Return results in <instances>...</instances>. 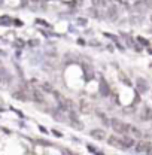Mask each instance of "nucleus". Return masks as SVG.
Returning <instances> with one entry per match:
<instances>
[{
    "label": "nucleus",
    "instance_id": "1a4fd4ad",
    "mask_svg": "<svg viewBox=\"0 0 152 155\" xmlns=\"http://www.w3.org/2000/svg\"><path fill=\"white\" fill-rule=\"evenodd\" d=\"M91 2H93V5H95V6H97V5H100V3H101V0H91Z\"/></svg>",
    "mask_w": 152,
    "mask_h": 155
},
{
    "label": "nucleus",
    "instance_id": "7ed1b4c3",
    "mask_svg": "<svg viewBox=\"0 0 152 155\" xmlns=\"http://www.w3.org/2000/svg\"><path fill=\"white\" fill-rule=\"evenodd\" d=\"M148 148H149V143H148V142H140V143L137 145V152H139V154H142V152L146 154V152H148Z\"/></svg>",
    "mask_w": 152,
    "mask_h": 155
},
{
    "label": "nucleus",
    "instance_id": "39448f33",
    "mask_svg": "<svg viewBox=\"0 0 152 155\" xmlns=\"http://www.w3.org/2000/svg\"><path fill=\"white\" fill-rule=\"evenodd\" d=\"M142 119H143V121H149V119H152V110L149 109V107H143Z\"/></svg>",
    "mask_w": 152,
    "mask_h": 155
},
{
    "label": "nucleus",
    "instance_id": "f03ea898",
    "mask_svg": "<svg viewBox=\"0 0 152 155\" xmlns=\"http://www.w3.org/2000/svg\"><path fill=\"white\" fill-rule=\"evenodd\" d=\"M91 136L94 137L95 140H104L106 139V131L103 128H95L91 131Z\"/></svg>",
    "mask_w": 152,
    "mask_h": 155
},
{
    "label": "nucleus",
    "instance_id": "423d86ee",
    "mask_svg": "<svg viewBox=\"0 0 152 155\" xmlns=\"http://www.w3.org/2000/svg\"><path fill=\"white\" fill-rule=\"evenodd\" d=\"M33 98H35L38 103H43V97H42V94H40L39 91H33Z\"/></svg>",
    "mask_w": 152,
    "mask_h": 155
},
{
    "label": "nucleus",
    "instance_id": "6e6552de",
    "mask_svg": "<svg viewBox=\"0 0 152 155\" xmlns=\"http://www.w3.org/2000/svg\"><path fill=\"white\" fill-rule=\"evenodd\" d=\"M130 131H131L134 136H140V131H139L136 127H131V125H130Z\"/></svg>",
    "mask_w": 152,
    "mask_h": 155
},
{
    "label": "nucleus",
    "instance_id": "20e7f679",
    "mask_svg": "<svg viewBox=\"0 0 152 155\" xmlns=\"http://www.w3.org/2000/svg\"><path fill=\"white\" fill-rule=\"evenodd\" d=\"M121 145H122L124 148H131V146H134L133 137H124V139L121 140Z\"/></svg>",
    "mask_w": 152,
    "mask_h": 155
},
{
    "label": "nucleus",
    "instance_id": "9d476101",
    "mask_svg": "<svg viewBox=\"0 0 152 155\" xmlns=\"http://www.w3.org/2000/svg\"><path fill=\"white\" fill-rule=\"evenodd\" d=\"M146 154L152 155V146H151V145H149V148H148V152H146Z\"/></svg>",
    "mask_w": 152,
    "mask_h": 155
},
{
    "label": "nucleus",
    "instance_id": "9b49d317",
    "mask_svg": "<svg viewBox=\"0 0 152 155\" xmlns=\"http://www.w3.org/2000/svg\"><path fill=\"white\" fill-rule=\"evenodd\" d=\"M151 21H152V15H151Z\"/></svg>",
    "mask_w": 152,
    "mask_h": 155
},
{
    "label": "nucleus",
    "instance_id": "0eeeda50",
    "mask_svg": "<svg viewBox=\"0 0 152 155\" xmlns=\"http://www.w3.org/2000/svg\"><path fill=\"white\" fill-rule=\"evenodd\" d=\"M109 143L114 145V146H118V145H121V140H116L115 137H109ZM121 146H122V145H121Z\"/></svg>",
    "mask_w": 152,
    "mask_h": 155
},
{
    "label": "nucleus",
    "instance_id": "f257e3e1",
    "mask_svg": "<svg viewBox=\"0 0 152 155\" xmlns=\"http://www.w3.org/2000/svg\"><path fill=\"white\" fill-rule=\"evenodd\" d=\"M112 128H114L116 133H119V134H127V133H130V125H127V124H124L122 121H119V119H112Z\"/></svg>",
    "mask_w": 152,
    "mask_h": 155
}]
</instances>
